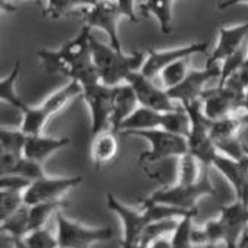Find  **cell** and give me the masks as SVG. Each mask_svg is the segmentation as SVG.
Here are the masks:
<instances>
[{
  "mask_svg": "<svg viewBox=\"0 0 248 248\" xmlns=\"http://www.w3.org/2000/svg\"><path fill=\"white\" fill-rule=\"evenodd\" d=\"M91 53L101 82L108 86L126 83L132 73L140 72L146 60V53L143 51L126 54L109 44L98 41L93 35L91 37Z\"/></svg>",
  "mask_w": 248,
  "mask_h": 248,
  "instance_id": "obj_1",
  "label": "cell"
},
{
  "mask_svg": "<svg viewBox=\"0 0 248 248\" xmlns=\"http://www.w3.org/2000/svg\"><path fill=\"white\" fill-rule=\"evenodd\" d=\"M190 67H188V59H181L178 62H174L168 64L162 72H161V79H162V88L171 89L181 83L184 78L187 76Z\"/></svg>",
  "mask_w": 248,
  "mask_h": 248,
  "instance_id": "obj_32",
  "label": "cell"
},
{
  "mask_svg": "<svg viewBox=\"0 0 248 248\" xmlns=\"http://www.w3.org/2000/svg\"><path fill=\"white\" fill-rule=\"evenodd\" d=\"M212 167L229 181L236 200L248 206V155L245 154L241 159H233L219 152L213 158Z\"/></svg>",
  "mask_w": 248,
  "mask_h": 248,
  "instance_id": "obj_17",
  "label": "cell"
},
{
  "mask_svg": "<svg viewBox=\"0 0 248 248\" xmlns=\"http://www.w3.org/2000/svg\"><path fill=\"white\" fill-rule=\"evenodd\" d=\"M136 248H172V244H171L170 239H167V238L164 236V238L155 239L154 242H151V244H148V245L139 244Z\"/></svg>",
  "mask_w": 248,
  "mask_h": 248,
  "instance_id": "obj_41",
  "label": "cell"
},
{
  "mask_svg": "<svg viewBox=\"0 0 248 248\" xmlns=\"http://www.w3.org/2000/svg\"><path fill=\"white\" fill-rule=\"evenodd\" d=\"M82 92H83V89L79 82L69 80V83H66L60 89L54 91L53 93H50L40 105L51 118V117L57 115L59 112H62L75 98L82 96Z\"/></svg>",
  "mask_w": 248,
  "mask_h": 248,
  "instance_id": "obj_22",
  "label": "cell"
},
{
  "mask_svg": "<svg viewBox=\"0 0 248 248\" xmlns=\"http://www.w3.org/2000/svg\"><path fill=\"white\" fill-rule=\"evenodd\" d=\"M9 174H16V175H21L30 181H37L43 177H46V172L43 170V164L37 162V161H32L27 156H21L19 161L16 162V165L12 168V171ZM5 175V174H3Z\"/></svg>",
  "mask_w": 248,
  "mask_h": 248,
  "instance_id": "obj_36",
  "label": "cell"
},
{
  "mask_svg": "<svg viewBox=\"0 0 248 248\" xmlns=\"http://www.w3.org/2000/svg\"><path fill=\"white\" fill-rule=\"evenodd\" d=\"M202 162L191 155L190 152L184 154L178 158V171H177V183L178 184H194L202 178Z\"/></svg>",
  "mask_w": 248,
  "mask_h": 248,
  "instance_id": "obj_29",
  "label": "cell"
},
{
  "mask_svg": "<svg viewBox=\"0 0 248 248\" xmlns=\"http://www.w3.org/2000/svg\"><path fill=\"white\" fill-rule=\"evenodd\" d=\"M0 229L15 239H24L30 233V206L24 204L11 217L3 220Z\"/></svg>",
  "mask_w": 248,
  "mask_h": 248,
  "instance_id": "obj_27",
  "label": "cell"
},
{
  "mask_svg": "<svg viewBox=\"0 0 248 248\" xmlns=\"http://www.w3.org/2000/svg\"><path fill=\"white\" fill-rule=\"evenodd\" d=\"M222 85H228V86L233 88L235 91L245 93V89L248 86V57L245 59L242 66L232 76H229Z\"/></svg>",
  "mask_w": 248,
  "mask_h": 248,
  "instance_id": "obj_38",
  "label": "cell"
},
{
  "mask_svg": "<svg viewBox=\"0 0 248 248\" xmlns=\"http://www.w3.org/2000/svg\"><path fill=\"white\" fill-rule=\"evenodd\" d=\"M245 244H248V235H247V233H244V236H242V239H241L239 247H242V245H245Z\"/></svg>",
  "mask_w": 248,
  "mask_h": 248,
  "instance_id": "obj_45",
  "label": "cell"
},
{
  "mask_svg": "<svg viewBox=\"0 0 248 248\" xmlns=\"http://www.w3.org/2000/svg\"><path fill=\"white\" fill-rule=\"evenodd\" d=\"M242 92L235 91L228 85H216L215 88H206L200 96L203 111L209 120H220L236 114L244 105Z\"/></svg>",
  "mask_w": 248,
  "mask_h": 248,
  "instance_id": "obj_9",
  "label": "cell"
},
{
  "mask_svg": "<svg viewBox=\"0 0 248 248\" xmlns=\"http://www.w3.org/2000/svg\"><path fill=\"white\" fill-rule=\"evenodd\" d=\"M92 28L83 25L79 34L64 44H62L57 50L41 48L37 51L40 59V67L47 75H63L70 78L72 72L92 57L91 53V37Z\"/></svg>",
  "mask_w": 248,
  "mask_h": 248,
  "instance_id": "obj_2",
  "label": "cell"
},
{
  "mask_svg": "<svg viewBox=\"0 0 248 248\" xmlns=\"http://www.w3.org/2000/svg\"><path fill=\"white\" fill-rule=\"evenodd\" d=\"M117 132L107 129L95 136H92L91 143V159L96 168H102L112 162L118 154V140Z\"/></svg>",
  "mask_w": 248,
  "mask_h": 248,
  "instance_id": "obj_21",
  "label": "cell"
},
{
  "mask_svg": "<svg viewBox=\"0 0 248 248\" xmlns=\"http://www.w3.org/2000/svg\"><path fill=\"white\" fill-rule=\"evenodd\" d=\"M27 139H28V135L21 127L11 129V127L2 126V129H0V148H2V152L24 155Z\"/></svg>",
  "mask_w": 248,
  "mask_h": 248,
  "instance_id": "obj_31",
  "label": "cell"
},
{
  "mask_svg": "<svg viewBox=\"0 0 248 248\" xmlns=\"http://www.w3.org/2000/svg\"><path fill=\"white\" fill-rule=\"evenodd\" d=\"M190 118V132L187 136L188 152L194 155L203 167L210 168L213 158L219 154L212 136H210V121L204 111L200 99L183 105Z\"/></svg>",
  "mask_w": 248,
  "mask_h": 248,
  "instance_id": "obj_4",
  "label": "cell"
},
{
  "mask_svg": "<svg viewBox=\"0 0 248 248\" xmlns=\"http://www.w3.org/2000/svg\"><path fill=\"white\" fill-rule=\"evenodd\" d=\"M107 206L109 210H112L121 220L124 232H123V241L121 248H136L143 236V232L149 223H152L145 213L143 209H132L121 203L114 194H107Z\"/></svg>",
  "mask_w": 248,
  "mask_h": 248,
  "instance_id": "obj_10",
  "label": "cell"
},
{
  "mask_svg": "<svg viewBox=\"0 0 248 248\" xmlns=\"http://www.w3.org/2000/svg\"><path fill=\"white\" fill-rule=\"evenodd\" d=\"M140 107L138 95L130 83H121L114 86L112 92V112L109 120V129L118 133L120 126Z\"/></svg>",
  "mask_w": 248,
  "mask_h": 248,
  "instance_id": "obj_19",
  "label": "cell"
},
{
  "mask_svg": "<svg viewBox=\"0 0 248 248\" xmlns=\"http://www.w3.org/2000/svg\"><path fill=\"white\" fill-rule=\"evenodd\" d=\"M220 78V64H207L203 69H190L187 76L177 86L167 89L170 96L181 105L200 99L209 80Z\"/></svg>",
  "mask_w": 248,
  "mask_h": 248,
  "instance_id": "obj_13",
  "label": "cell"
},
{
  "mask_svg": "<svg viewBox=\"0 0 248 248\" xmlns=\"http://www.w3.org/2000/svg\"><path fill=\"white\" fill-rule=\"evenodd\" d=\"M196 216H197V209L178 219L177 228L174 229L172 238H171L172 248H194L191 235H193V229H194L193 219Z\"/></svg>",
  "mask_w": 248,
  "mask_h": 248,
  "instance_id": "obj_30",
  "label": "cell"
},
{
  "mask_svg": "<svg viewBox=\"0 0 248 248\" xmlns=\"http://www.w3.org/2000/svg\"><path fill=\"white\" fill-rule=\"evenodd\" d=\"M82 98L91 112V133L95 136L109 129L114 86H108L101 80H93L82 85Z\"/></svg>",
  "mask_w": 248,
  "mask_h": 248,
  "instance_id": "obj_8",
  "label": "cell"
},
{
  "mask_svg": "<svg viewBox=\"0 0 248 248\" xmlns=\"http://www.w3.org/2000/svg\"><path fill=\"white\" fill-rule=\"evenodd\" d=\"M178 219L180 217H168V219H161V220H156V222L149 223L146 226L145 232H143V236H142L140 244L148 245V244L154 242L155 239L164 238L167 233L174 232V229L177 228Z\"/></svg>",
  "mask_w": 248,
  "mask_h": 248,
  "instance_id": "obj_34",
  "label": "cell"
},
{
  "mask_svg": "<svg viewBox=\"0 0 248 248\" xmlns=\"http://www.w3.org/2000/svg\"><path fill=\"white\" fill-rule=\"evenodd\" d=\"M57 239L60 248H91L93 244L112 239V229L85 226L79 222L70 220L62 212L56 213Z\"/></svg>",
  "mask_w": 248,
  "mask_h": 248,
  "instance_id": "obj_7",
  "label": "cell"
},
{
  "mask_svg": "<svg viewBox=\"0 0 248 248\" xmlns=\"http://www.w3.org/2000/svg\"><path fill=\"white\" fill-rule=\"evenodd\" d=\"M123 18L115 0H98V2L88 8L85 12V22L89 28L101 30L107 34L109 46L115 50L123 51L121 41L118 37V21Z\"/></svg>",
  "mask_w": 248,
  "mask_h": 248,
  "instance_id": "obj_11",
  "label": "cell"
},
{
  "mask_svg": "<svg viewBox=\"0 0 248 248\" xmlns=\"http://www.w3.org/2000/svg\"><path fill=\"white\" fill-rule=\"evenodd\" d=\"M172 5L174 0H142V11L155 16L164 34L172 32Z\"/></svg>",
  "mask_w": 248,
  "mask_h": 248,
  "instance_id": "obj_23",
  "label": "cell"
},
{
  "mask_svg": "<svg viewBox=\"0 0 248 248\" xmlns=\"http://www.w3.org/2000/svg\"><path fill=\"white\" fill-rule=\"evenodd\" d=\"M242 109L245 111V114L248 115V86L245 89V95H244V105H242Z\"/></svg>",
  "mask_w": 248,
  "mask_h": 248,
  "instance_id": "obj_43",
  "label": "cell"
},
{
  "mask_svg": "<svg viewBox=\"0 0 248 248\" xmlns=\"http://www.w3.org/2000/svg\"><path fill=\"white\" fill-rule=\"evenodd\" d=\"M241 3H247L248 5V0H223L217 5V9L223 11V9H228V8H232V6H236V5H241Z\"/></svg>",
  "mask_w": 248,
  "mask_h": 248,
  "instance_id": "obj_42",
  "label": "cell"
},
{
  "mask_svg": "<svg viewBox=\"0 0 248 248\" xmlns=\"http://www.w3.org/2000/svg\"><path fill=\"white\" fill-rule=\"evenodd\" d=\"M82 183V177H43L37 181H32L31 186L24 193V202L28 206L44 202H57L63 200L64 194Z\"/></svg>",
  "mask_w": 248,
  "mask_h": 248,
  "instance_id": "obj_12",
  "label": "cell"
},
{
  "mask_svg": "<svg viewBox=\"0 0 248 248\" xmlns=\"http://www.w3.org/2000/svg\"><path fill=\"white\" fill-rule=\"evenodd\" d=\"M98 0H47L43 15L51 19H62L69 16L79 8H91Z\"/></svg>",
  "mask_w": 248,
  "mask_h": 248,
  "instance_id": "obj_25",
  "label": "cell"
},
{
  "mask_svg": "<svg viewBox=\"0 0 248 248\" xmlns=\"http://www.w3.org/2000/svg\"><path fill=\"white\" fill-rule=\"evenodd\" d=\"M151 129H162L187 138L190 132V118L184 107L177 111H156L140 105L121 124L118 133Z\"/></svg>",
  "mask_w": 248,
  "mask_h": 248,
  "instance_id": "obj_3",
  "label": "cell"
},
{
  "mask_svg": "<svg viewBox=\"0 0 248 248\" xmlns=\"http://www.w3.org/2000/svg\"><path fill=\"white\" fill-rule=\"evenodd\" d=\"M248 38V21L233 27H222L216 47L207 57V64H220L226 57L236 51Z\"/></svg>",
  "mask_w": 248,
  "mask_h": 248,
  "instance_id": "obj_18",
  "label": "cell"
},
{
  "mask_svg": "<svg viewBox=\"0 0 248 248\" xmlns=\"http://www.w3.org/2000/svg\"><path fill=\"white\" fill-rule=\"evenodd\" d=\"M32 181L16 175V174H5L0 178V188L2 190H9V191H18V193H25V190L31 186Z\"/></svg>",
  "mask_w": 248,
  "mask_h": 248,
  "instance_id": "obj_39",
  "label": "cell"
},
{
  "mask_svg": "<svg viewBox=\"0 0 248 248\" xmlns=\"http://www.w3.org/2000/svg\"><path fill=\"white\" fill-rule=\"evenodd\" d=\"M245 154L248 155V145H245Z\"/></svg>",
  "mask_w": 248,
  "mask_h": 248,
  "instance_id": "obj_46",
  "label": "cell"
},
{
  "mask_svg": "<svg viewBox=\"0 0 248 248\" xmlns=\"http://www.w3.org/2000/svg\"><path fill=\"white\" fill-rule=\"evenodd\" d=\"M24 204V193L2 190L0 191V220L3 222L8 217H11Z\"/></svg>",
  "mask_w": 248,
  "mask_h": 248,
  "instance_id": "obj_35",
  "label": "cell"
},
{
  "mask_svg": "<svg viewBox=\"0 0 248 248\" xmlns=\"http://www.w3.org/2000/svg\"><path fill=\"white\" fill-rule=\"evenodd\" d=\"M206 50H207V43H191L170 50H148L146 60L140 69V73L154 80L156 76L161 75V72L168 64L178 62L181 59H190L194 54L206 53Z\"/></svg>",
  "mask_w": 248,
  "mask_h": 248,
  "instance_id": "obj_15",
  "label": "cell"
},
{
  "mask_svg": "<svg viewBox=\"0 0 248 248\" xmlns=\"http://www.w3.org/2000/svg\"><path fill=\"white\" fill-rule=\"evenodd\" d=\"M19 73H21V62L16 60L11 73L6 78H2V80H0V99L21 111L22 107L25 105V102L19 98V95L16 92V80L19 78Z\"/></svg>",
  "mask_w": 248,
  "mask_h": 248,
  "instance_id": "obj_28",
  "label": "cell"
},
{
  "mask_svg": "<svg viewBox=\"0 0 248 248\" xmlns=\"http://www.w3.org/2000/svg\"><path fill=\"white\" fill-rule=\"evenodd\" d=\"M127 83H130L138 95L139 104L146 108L156 111H177L183 108L181 104L174 101L165 88L154 83L152 79L146 78L140 72H135L129 76Z\"/></svg>",
  "mask_w": 248,
  "mask_h": 248,
  "instance_id": "obj_14",
  "label": "cell"
},
{
  "mask_svg": "<svg viewBox=\"0 0 248 248\" xmlns=\"http://www.w3.org/2000/svg\"><path fill=\"white\" fill-rule=\"evenodd\" d=\"M217 220L225 247L239 248L241 239L248 226V206L241 200H235V203L228 206H220Z\"/></svg>",
  "mask_w": 248,
  "mask_h": 248,
  "instance_id": "obj_16",
  "label": "cell"
},
{
  "mask_svg": "<svg viewBox=\"0 0 248 248\" xmlns=\"http://www.w3.org/2000/svg\"><path fill=\"white\" fill-rule=\"evenodd\" d=\"M247 57H248V38L236 51H233L229 57H226L220 63V78L217 80V85H222L229 76H232L242 66Z\"/></svg>",
  "mask_w": 248,
  "mask_h": 248,
  "instance_id": "obj_33",
  "label": "cell"
},
{
  "mask_svg": "<svg viewBox=\"0 0 248 248\" xmlns=\"http://www.w3.org/2000/svg\"><path fill=\"white\" fill-rule=\"evenodd\" d=\"M24 242L28 248H60L57 235L54 236L46 228L30 232L24 238Z\"/></svg>",
  "mask_w": 248,
  "mask_h": 248,
  "instance_id": "obj_37",
  "label": "cell"
},
{
  "mask_svg": "<svg viewBox=\"0 0 248 248\" xmlns=\"http://www.w3.org/2000/svg\"><path fill=\"white\" fill-rule=\"evenodd\" d=\"M66 206L67 203L64 200L44 202V203H37L34 206H30V232L46 228L51 215L60 212Z\"/></svg>",
  "mask_w": 248,
  "mask_h": 248,
  "instance_id": "obj_26",
  "label": "cell"
},
{
  "mask_svg": "<svg viewBox=\"0 0 248 248\" xmlns=\"http://www.w3.org/2000/svg\"><path fill=\"white\" fill-rule=\"evenodd\" d=\"M22 124H21V129L28 135H43V130L46 127V124L48 123L50 117L48 114L43 109L41 105H24L22 109Z\"/></svg>",
  "mask_w": 248,
  "mask_h": 248,
  "instance_id": "obj_24",
  "label": "cell"
},
{
  "mask_svg": "<svg viewBox=\"0 0 248 248\" xmlns=\"http://www.w3.org/2000/svg\"><path fill=\"white\" fill-rule=\"evenodd\" d=\"M203 196H216V190L209 178V168H204L202 178L194 184H175L171 187L155 190L146 197L148 202L168 204L186 210L196 209L197 200Z\"/></svg>",
  "mask_w": 248,
  "mask_h": 248,
  "instance_id": "obj_6",
  "label": "cell"
},
{
  "mask_svg": "<svg viewBox=\"0 0 248 248\" xmlns=\"http://www.w3.org/2000/svg\"><path fill=\"white\" fill-rule=\"evenodd\" d=\"M6 2V6H8V11H12L11 8H9V2H12V0H2V3H5ZM15 2H21V0H15ZM35 2H41V0H35Z\"/></svg>",
  "mask_w": 248,
  "mask_h": 248,
  "instance_id": "obj_44",
  "label": "cell"
},
{
  "mask_svg": "<svg viewBox=\"0 0 248 248\" xmlns=\"http://www.w3.org/2000/svg\"><path fill=\"white\" fill-rule=\"evenodd\" d=\"M124 136H136L145 139L151 149L148 152H143L139 158L142 164H151V162H161L164 159L172 158V156H183L188 152V142L187 138L183 135H177L172 132H167L162 129H151V130H129L121 133Z\"/></svg>",
  "mask_w": 248,
  "mask_h": 248,
  "instance_id": "obj_5",
  "label": "cell"
},
{
  "mask_svg": "<svg viewBox=\"0 0 248 248\" xmlns=\"http://www.w3.org/2000/svg\"><path fill=\"white\" fill-rule=\"evenodd\" d=\"M115 2H117V6L121 12L123 18H127L130 22H135V24L139 22V19L135 14V5L138 0H115Z\"/></svg>",
  "mask_w": 248,
  "mask_h": 248,
  "instance_id": "obj_40",
  "label": "cell"
},
{
  "mask_svg": "<svg viewBox=\"0 0 248 248\" xmlns=\"http://www.w3.org/2000/svg\"><path fill=\"white\" fill-rule=\"evenodd\" d=\"M69 143H70L69 138H50L44 135H32L28 136L24 148V156L43 164L51 155L66 148Z\"/></svg>",
  "mask_w": 248,
  "mask_h": 248,
  "instance_id": "obj_20",
  "label": "cell"
}]
</instances>
